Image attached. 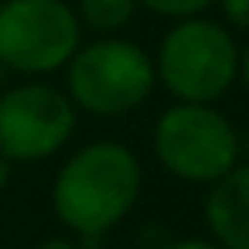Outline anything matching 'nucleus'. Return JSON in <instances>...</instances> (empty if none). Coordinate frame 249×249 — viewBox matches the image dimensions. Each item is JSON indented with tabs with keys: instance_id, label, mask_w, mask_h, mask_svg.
<instances>
[{
	"instance_id": "obj_5",
	"label": "nucleus",
	"mask_w": 249,
	"mask_h": 249,
	"mask_svg": "<svg viewBox=\"0 0 249 249\" xmlns=\"http://www.w3.org/2000/svg\"><path fill=\"white\" fill-rule=\"evenodd\" d=\"M82 45L79 14L65 0L0 4V65L21 75H48L69 65Z\"/></svg>"
},
{
	"instance_id": "obj_9",
	"label": "nucleus",
	"mask_w": 249,
	"mask_h": 249,
	"mask_svg": "<svg viewBox=\"0 0 249 249\" xmlns=\"http://www.w3.org/2000/svg\"><path fill=\"white\" fill-rule=\"evenodd\" d=\"M215 0H137V7H147L150 14H160V18H171V21H181V18H195L201 11H208Z\"/></svg>"
},
{
	"instance_id": "obj_11",
	"label": "nucleus",
	"mask_w": 249,
	"mask_h": 249,
	"mask_svg": "<svg viewBox=\"0 0 249 249\" xmlns=\"http://www.w3.org/2000/svg\"><path fill=\"white\" fill-rule=\"evenodd\" d=\"M167 249H222V246L215 239H181V242H174Z\"/></svg>"
},
{
	"instance_id": "obj_1",
	"label": "nucleus",
	"mask_w": 249,
	"mask_h": 249,
	"mask_svg": "<svg viewBox=\"0 0 249 249\" xmlns=\"http://www.w3.org/2000/svg\"><path fill=\"white\" fill-rule=\"evenodd\" d=\"M140 188V157L120 140H96L79 147L55 174L52 208L65 229L103 235L133 212Z\"/></svg>"
},
{
	"instance_id": "obj_6",
	"label": "nucleus",
	"mask_w": 249,
	"mask_h": 249,
	"mask_svg": "<svg viewBox=\"0 0 249 249\" xmlns=\"http://www.w3.org/2000/svg\"><path fill=\"white\" fill-rule=\"evenodd\" d=\"M75 133L72 99L48 82H21L0 96V154L35 164L58 154Z\"/></svg>"
},
{
	"instance_id": "obj_4",
	"label": "nucleus",
	"mask_w": 249,
	"mask_h": 249,
	"mask_svg": "<svg viewBox=\"0 0 249 249\" xmlns=\"http://www.w3.org/2000/svg\"><path fill=\"white\" fill-rule=\"evenodd\" d=\"M239 130L215 103H174L154 123V154L184 184H215L239 164Z\"/></svg>"
},
{
	"instance_id": "obj_12",
	"label": "nucleus",
	"mask_w": 249,
	"mask_h": 249,
	"mask_svg": "<svg viewBox=\"0 0 249 249\" xmlns=\"http://www.w3.org/2000/svg\"><path fill=\"white\" fill-rule=\"evenodd\" d=\"M239 82H242L246 92H249V45L239 48Z\"/></svg>"
},
{
	"instance_id": "obj_2",
	"label": "nucleus",
	"mask_w": 249,
	"mask_h": 249,
	"mask_svg": "<svg viewBox=\"0 0 249 249\" xmlns=\"http://www.w3.org/2000/svg\"><path fill=\"white\" fill-rule=\"evenodd\" d=\"M154 75L178 103H218L239 82V45L218 21L181 18L157 45Z\"/></svg>"
},
{
	"instance_id": "obj_13",
	"label": "nucleus",
	"mask_w": 249,
	"mask_h": 249,
	"mask_svg": "<svg viewBox=\"0 0 249 249\" xmlns=\"http://www.w3.org/2000/svg\"><path fill=\"white\" fill-rule=\"evenodd\" d=\"M41 249H79L75 242H69L65 235H55V239H45L41 242Z\"/></svg>"
},
{
	"instance_id": "obj_14",
	"label": "nucleus",
	"mask_w": 249,
	"mask_h": 249,
	"mask_svg": "<svg viewBox=\"0 0 249 249\" xmlns=\"http://www.w3.org/2000/svg\"><path fill=\"white\" fill-rule=\"evenodd\" d=\"M7 184H11V160L0 154V191H4Z\"/></svg>"
},
{
	"instance_id": "obj_3",
	"label": "nucleus",
	"mask_w": 249,
	"mask_h": 249,
	"mask_svg": "<svg viewBox=\"0 0 249 249\" xmlns=\"http://www.w3.org/2000/svg\"><path fill=\"white\" fill-rule=\"evenodd\" d=\"M154 86V58L116 35L79 45L65 65V96L92 116H126L150 99Z\"/></svg>"
},
{
	"instance_id": "obj_8",
	"label": "nucleus",
	"mask_w": 249,
	"mask_h": 249,
	"mask_svg": "<svg viewBox=\"0 0 249 249\" xmlns=\"http://www.w3.org/2000/svg\"><path fill=\"white\" fill-rule=\"evenodd\" d=\"M79 24L109 38V35H120L133 14H137V0H79Z\"/></svg>"
},
{
	"instance_id": "obj_10",
	"label": "nucleus",
	"mask_w": 249,
	"mask_h": 249,
	"mask_svg": "<svg viewBox=\"0 0 249 249\" xmlns=\"http://www.w3.org/2000/svg\"><path fill=\"white\" fill-rule=\"evenodd\" d=\"M225 21L239 31H249V0H218Z\"/></svg>"
},
{
	"instance_id": "obj_7",
	"label": "nucleus",
	"mask_w": 249,
	"mask_h": 249,
	"mask_svg": "<svg viewBox=\"0 0 249 249\" xmlns=\"http://www.w3.org/2000/svg\"><path fill=\"white\" fill-rule=\"evenodd\" d=\"M205 222L222 249H249V164H235L208 184Z\"/></svg>"
}]
</instances>
